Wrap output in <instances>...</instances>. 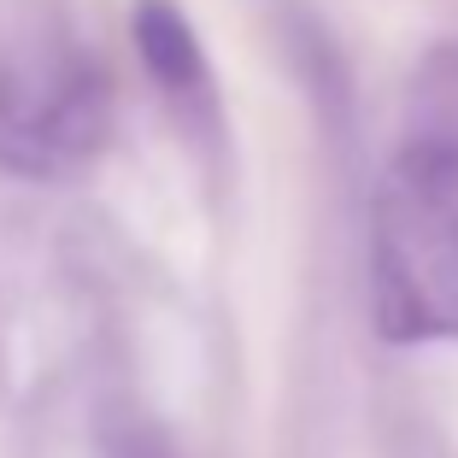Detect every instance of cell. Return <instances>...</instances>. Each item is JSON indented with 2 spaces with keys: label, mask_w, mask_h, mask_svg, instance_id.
Returning a JSON list of instances; mask_svg holds the SVG:
<instances>
[{
  "label": "cell",
  "mask_w": 458,
  "mask_h": 458,
  "mask_svg": "<svg viewBox=\"0 0 458 458\" xmlns=\"http://www.w3.org/2000/svg\"><path fill=\"white\" fill-rule=\"evenodd\" d=\"M370 318L394 347L458 341V141L411 135L370 194Z\"/></svg>",
  "instance_id": "6da1fadb"
},
{
  "label": "cell",
  "mask_w": 458,
  "mask_h": 458,
  "mask_svg": "<svg viewBox=\"0 0 458 458\" xmlns=\"http://www.w3.org/2000/svg\"><path fill=\"white\" fill-rule=\"evenodd\" d=\"M112 130L106 71L82 54L54 65L0 71V165L18 176H71L100 153Z\"/></svg>",
  "instance_id": "7a4b0ae2"
},
{
  "label": "cell",
  "mask_w": 458,
  "mask_h": 458,
  "mask_svg": "<svg viewBox=\"0 0 458 458\" xmlns=\"http://www.w3.org/2000/svg\"><path fill=\"white\" fill-rule=\"evenodd\" d=\"M135 54L148 65V77L182 112L212 106V71H206V47L194 36V24L176 13V0H135Z\"/></svg>",
  "instance_id": "3957f363"
},
{
  "label": "cell",
  "mask_w": 458,
  "mask_h": 458,
  "mask_svg": "<svg viewBox=\"0 0 458 458\" xmlns=\"http://www.w3.org/2000/svg\"><path fill=\"white\" fill-rule=\"evenodd\" d=\"M418 106H423L418 135H446V141H458V47H441V54L423 65Z\"/></svg>",
  "instance_id": "277c9868"
}]
</instances>
